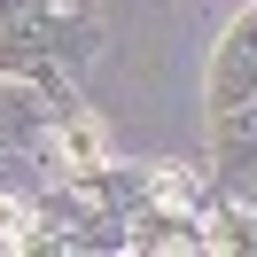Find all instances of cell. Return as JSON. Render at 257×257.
<instances>
[{
    "instance_id": "6",
    "label": "cell",
    "mask_w": 257,
    "mask_h": 257,
    "mask_svg": "<svg viewBox=\"0 0 257 257\" xmlns=\"http://www.w3.org/2000/svg\"><path fill=\"white\" fill-rule=\"evenodd\" d=\"M0 241H8V249H24V241H32V203H16V195L0 203Z\"/></svg>"
},
{
    "instance_id": "4",
    "label": "cell",
    "mask_w": 257,
    "mask_h": 257,
    "mask_svg": "<svg viewBox=\"0 0 257 257\" xmlns=\"http://www.w3.org/2000/svg\"><path fill=\"white\" fill-rule=\"evenodd\" d=\"M218 148H226V156H249L257 164V117H241V109H218Z\"/></svg>"
},
{
    "instance_id": "1",
    "label": "cell",
    "mask_w": 257,
    "mask_h": 257,
    "mask_svg": "<svg viewBox=\"0 0 257 257\" xmlns=\"http://www.w3.org/2000/svg\"><path fill=\"white\" fill-rule=\"evenodd\" d=\"M249 94H257V16H241L210 63V109H249Z\"/></svg>"
},
{
    "instance_id": "3",
    "label": "cell",
    "mask_w": 257,
    "mask_h": 257,
    "mask_svg": "<svg viewBox=\"0 0 257 257\" xmlns=\"http://www.w3.org/2000/svg\"><path fill=\"white\" fill-rule=\"evenodd\" d=\"M32 125H39V101L24 86H0V141H24Z\"/></svg>"
},
{
    "instance_id": "2",
    "label": "cell",
    "mask_w": 257,
    "mask_h": 257,
    "mask_svg": "<svg viewBox=\"0 0 257 257\" xmlns=\"http://www.w3.org/2000/svg\"><path fill=\"white\" fill-rule=\"evenodd\" d=\"M101 164H109V133H101V117H63V133H55V172L94 179Z\"/></svg>"
},
{
    "instance_id": "7",
    "label": "cell",
    "mask_w": 257,
    "mask_h": 257,
    "mask_svg": "<svg viewBox=\"0 0 257 257\" xmlns=\"http://www.w3.org/2000/svg\"><path fill=\"white\" fill-rule=\"evenodd\" d=\"M210 241H218V249H257V218H241V210H226Z\"/></svg>"
},
{
    "instance_id": "5",
    "label": "cell",
    "mask_w": 257,
    "mask_h": 257,
    "mask_svg": "<svg viewBox=\"0 0 257 257\" xmlns=\"http://www.w3.org/2000/svg\"><path fill=\"white\" fill-rule=\"evenodd\" d=\"M195 195H203V187H195V172H172V164L156 172V203H164V210H195Z\"/></svg>"
}]
</instances>
